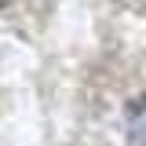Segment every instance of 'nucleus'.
<instances>
[{"label":"nucleus","mask_w":146,"mask_h":146,"mask_svg":"<svg viewBox=\"0 0 146 146\" xmlns=\"http://www.w3.org/2000/svg\"><path fill=\"white\" fill-rule=\"evenodd\" d=\"M4 4H7V0H0V7H4Z\"/></svg>","instance_id":"f03ea898"},{"label":"nucleus","mask_w":146,"mask_h":146,"mask_svg":"<svg viewBox=\"0 0 146 146\" xmlns=\"http://www.w3.org/2000/svg\"><path fill=\"white\" fill-rule=\"evenodd\" d=\"M128 146H146V99H139L128 113Z\"/></svg>","instance_id":"f257e3e1"}]
</instances>
